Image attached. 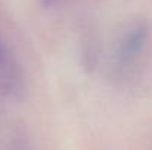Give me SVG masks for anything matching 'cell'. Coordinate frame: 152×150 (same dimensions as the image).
Segmentation results:
<instances>
[{"label":"cell","instance_id":"3957f363","mask_svg":"<svg viewBox=\"0 0 152 150\" xmlns=\"http://www.w3.org/2000/svg\"><path fill=\"white\" fill-rule=\"evenodd\" d=\"M3 56H4V53H3V50H1V47H0V59H1Z\"/></svg>","mask_w":152,"mask_h":150},{"label":"cell","instance_id":"7a4b0ae2","mask_svg":"<svg viewBox=\"0 0 152 150\" xmlns=\"http://www.w3.org/2000/svg\"><path fill=\"white\" fill-rule=\"evenodd\" d=\"M61 1H62V0H40L42 6H43V7H46V9H49V7H53V6L59 4Z\"/></svg>","mask_w":152,"mask_h":150},{"label":"cell","instance_id":"6da1fadb","mask_svg":"<svg viewBox=\"0 0 152 150\" xmlns=\"http://www.w3.org/2000/svg\"><path fill=\"white\" fill-rule=\"evenodd\" d=\"M146 38V25L145 24H134L127 33L123 36L120 43V57L123 60L133 59L142 49Z\"/></svg>","mask_w":152,"mask_h":150}]
</instances>
